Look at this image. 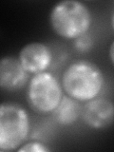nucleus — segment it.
I'll list each match as a JSON object with an SVG mask.
<instances>
[{
	"instance_id": "5",
	"label": "nucleus",
	"mask_w": 114,
	"mask_h": 152,
	"mask_svg": "<svg viewBox=\"0 0 114 152\" xmlns=\"http://www.w3.org/2000/svg\"><path fill=\"white\" fill-rule=\"evenodd\" d=\"M17 59L28 74L34 75L47 71L53 60V53L45 43L31 42L22 47Z\"/></svg>"
},
{
	"instance_id": "10",
	"label": "nucleus",
	"mask_w": 114,
	"mask_h": 152,
	"mask_svg": "<svg viewBox=\"0 0 114 152\" xmlns=\"http://www.w3.org/2000/svg\"><path fill=\"white\" fill-rule=\"evenodd\" d=\"M18 152H50V148H49L45 144L37 141H31L24 144L18 147L16 150Z\"/></svg>"
},
{
	"instance_id": "6",
	"label": "nucleus",
	"mask_w": 114,
	"mask_h": 152,
	"mask_svg": "<svg viewBox=\"0 0 114 152\" xmlns=\"http://www.w3.org/2000/svg\"><path fill=\"white\" fill-rule=\"evenodd\" d=\"M81 117L89 128L104 129L113 124L114 104L107 98L96 97L84 103Z\"/></svg>"
},
{
	"instance_id": "2",
	"label": "nucleus",
	"mask_w": 114,
	"mask_h": 152,
	"mask_svg": "<svg viewBox=\"0 0 114 152\" xmlns=\"http://www.w3.org/2000/svg\"><path fill=\"white\" fill-rule=\"evenodd\" d=\"M50 25L57 35L74 40L88 32L92 15L88 7L77 0H64L56 3L50 12Z\"/></svg>"
},
{
	"instance_id": "8",
	"label": "nucleus",
	"mask_w": 114,
	"mask_h": 152,
	"mask_svg": "<svg viewBox=\"0 0 114 152\" xmlns=\"http://www.w3.org/2000/svg\"><path fill=\"white\" fill-rule=\"evenodd\" d=\"M60 126H70L78 121L82 113L81 103L68 95H63L59 104L52 112Z\"/></svg>"
},
{
	"instance_id": "7",
	"label": "nucleus",
	"mask_w": 114,
	"mask_h": 152,
	"mask_svg": "<svg viewBox=\"0 0 114 152\" xmlns=\"http://www.w3.org/2000/svg\"><path fill=\"white\" fill-rule=\"evenodd\" d=\"M28 75L15 57L0 58V89L6 91L21 89L28 83Z\"/></svg>"
},
{
	"instance_id": "1",
	"label": "nucleus",
	"mask_w": 114,
	"mask_h": 152,
	"mask_svg": "<svg viewBox=\"0 0 114 152\" xmlns=\"http://www.w3.org/2000/svg\"><path fill=\"white\" fill-rule=\"evenodd\" d=\"M60 83L68 96L86 103L99 96L104 85V77L102 69L93 62L77 60L66 66Z\"/></svg>"
},
{
	"instance_id": "9",
	"label": "nucleus",
	"mask_w": 114,
	"mask_h": 152,
	"mask_svg": "<svg viewBox=\"0 0 114 152\" xmlns=\"http://www.w3.org/2000/svg\"><path fill=\"white\" fill-rule=\"evenodd\" d=\"M73 45H74V49L78 52H81V53L84 52L85 53V52H88L92 49V47L94 45L93 37L88 32H87L85 34L79 36L78 38H76V39H74Z\"/></svg>"
},
{
	"instance_id": "3",
	"label": "nucleus",
	"mask_w": 114,
	"mask_h": 152,
	"mask_svg": "<svg viewBox=\"0 0 114 152\" xmlns=\"http://www.w3.org/2000/svg\"><path fill=\"white\" fill-rule=\"evenodd\" d=\"M30 131L31 119L25 107L15 102L0 103V150H17Z\"/></svg>"
},
{
	"instance_id": "4",
	"label": "nucleus",
	"mask_w": 114,
	"mask_h": 152,
	"mask_svg": "<svg viewBox=\"0 0 114 152\" xmlns=\"http://www.w3.org/2000/svg\"><path fill=\"white\" fill-rule=\"evenodd\" d=\"M60 81L50 71L34 74L28 80L27 101L34 112L47 115L52 113L63 97Z\"/></svg>"
},
{
	"instance_id": "11",
	"label": "nucleus",
	"mask_w": 114,
	"mask_h": 152,
	"mask_svg": "<svg viewBox=\"0 0 114 152\" xmlns=\"http://www.w3.org/2000/svg\"><path fill=\"white\" fill-rule=\"evenodd\" d=\"M113 49H114V43L112 42L111 44H110V48H109V51H108V53H109V60H110V63L113 65L114 63V58H113Z\"/></svg>"
}]
</instances>
